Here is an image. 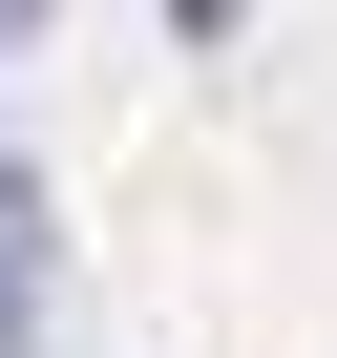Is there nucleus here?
Masks as SVG:
<instances>
[{
  "label": "nucleus",
  "instance_id": "nucleus-2",
  "mask_svg": "<svg viewBox=\"0 0 337 358\" xmlns=\"http://www.w3.org/2000/svg\"><path fill=\"white\" fill-rule=\"evenodd\" d=\"M0 43H43V0H0Z\"/></svg>",
  "mask_w": 337,
  "mask_h": 358
},
{
  "label": "nucleus",
  "instance_id": "nucleus-1",
  "mask_svg": "<svg viewBox=\"0 0 337 358\" xmlns=\"http://www.w3.org/2000/svg\"><path fill=\"white\" fill-rule=\"evenodd\" d=\"M168 22H190V43H232V22H253V0H168Z\"/></svg>",
  "mask_w": 337,
  "mask_h": 358
}]
</instances>
